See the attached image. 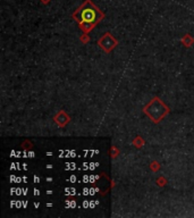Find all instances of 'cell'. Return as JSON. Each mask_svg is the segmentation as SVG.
I'll list each match as a JSON object with an SVG mask.
<instances>
[{
  "mask_svg": "<svg viewBox=\"0 0 194 218\" xmlns=\"http://www.w3.org/2000/svg\"><path fill=\"white\" fill-rule=\"evenodd\" d=\"M96 11L93 10V9H84L83 10V13H82V18H83V21L84 22H86V23H91V22H93L94 19H96Z\"/></svg>",
  "mask_w": 194,
  "mask_h": 218,
  "instance_id": "1",
  "label": "cell"
}]
</instances>
